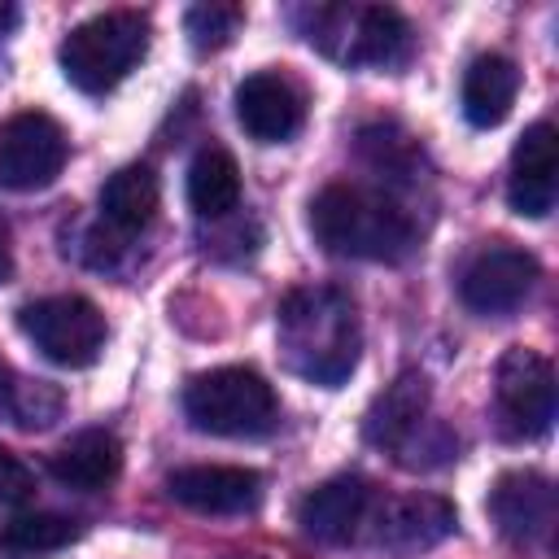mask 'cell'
I'll use <instances>...</instances> for the list:
<instances>
[{
    "label": "cell",
    "instance_id": "1",
    "mask_svg": "<svg viewBox=\"0 0 559 559\" xmlns=\"http://www.w3.org/2000/svg\"><path fill=\"white\" fill-rule=\"evenodd\" d=\"M280 349L288 371H297L310 384L336 389L358 367V310L354 297L336 284H301L280 301L275 314Z\"/></svg>",
    "mask_w": 559,
    "mask_h": 559
},
{
    "label": "cell",
    "instance_id": "2",
    "mask_svg": "<svg viewBox=\"0 0 559 559\" xmlns=\"http://www.w3.org/2000/svg\"><path fill=\"white\" fill-rule=\"evenodd\" d=\"M310 231L336 258L402 262L415 249V218L384 192L358 183H328L310 201Z\"/></svg>",
    "mask_w": 559,
    "mask_h": 559
},
{
    "label": "cell",
    "instance_id": "3",
    "mask_svg": "<svg viewBox=\"0 0 559 559\" xmlns=\"http://www.w3.org/2000/svg\"><path fill=\"white\" fill-rule=\"evenodd\" d=\"M301 35L341 66L389 70L411 52V26L389 4H314L301 9Z\"/></svg>",
    "mask_w": 559,
    "mask_h": 559
},
{
    "label": "cell",
    "instance_id": "4",
    "mask_svg": "<svg viewBox=\"0 0 559 559\" xmlns=\"http://www.w3.org/2000/svg\"><path fill=\"white\" fill-rule=\"evenodd\" d=\"M144 52H148V17L131 9H114L79 22L61 39L57 57H61V74L79 92L105 96L144 61Z\"/></svg>",
    "mask_w": 559,
    "mask_h": 559
},
{
    "label": "cell",
    "instance_id": "5",
    "mask_svg": "<svg viewBox=\"0 0 559 559\" xmlns=\"http://www.w3.org/2000/svg\"><path fill=\"white\" fill-rule=\"evenodd\" d=\"M183 415L210 437H266L280 419V402L253 367H214L188 380Z\"/></svg>",
    "mask_w": 559,
    "mask_h": 559
},
{
    "label": "cell",
    "instance_id": "6",
    "mask_svg": "<svg viewBox=\"0 0 559 559\" xmlns=\"http://www.w3.org/2000/svg\"><path fill=\"white\" fill-rule=\"evenodd\" d=\"M17 323L35 341V349L57 367H92L105 349V314L79 293L26 301L17 310Z\"/></svg>",
    "mask_w": 559,
    "mask_h": 559
},
{
    "label": "cell",
    "instance_id": "7",
    "mask_svg": "<svg viewBox=\"0 0 559 559\" xmlns=\"http://www.w3.org/2000/svg\"><path fill=\"white\" fill-rule=\"evenodd\" d=\"M498 428L515 441H533L555 419V367L524 345H511L493 371Z\"/></svg>",
    "mask_w": 559,
    "mask_h": 559
},
{
    "label": "cell",
    "instance_id": "8",
    "mask_svg": "<svg viewBox=\"0 0 559 559\" xmlns=\"http://www.w3.org/2000/svg\"><path fill=\"white\" fill-rule=\"evenodd\" d=\"M70 140L44 109H22L0 127V188L35 192L48 188L66 166Z\"/></svg>",
    "mask_w": 559,
    "mask_h": 559
},
{
    "label": "cell",
    "instance_id": "9",
    "mask_svg": "<svg viewBox=\"0 0 559 559\" xmlns=\"http://www.w3.org/2000/svg\"><path fill=\"white\" fill-rule=\"evenodd\" d=\"M542 266L528 249L520 245H507V240H493L485 245L459 275V301L476 314H507L515 310L533 284H537Z\"/></svg>",
    "mask_w": 559,
    "mask_h": 559
},
{
    "label": "cell",
    "instance_id": "10",
    "mask_svg": "<svg viewBox=\"0 0 559 559\" xmlns=\"http://www.w3.org/2000/svg\"><path fill=\"white\" fill-rule=\"evenodd\" d=\"M489 515L511 546H550L555 485L542 472H502L489 489Z\"/></svg>",
    "mask_w": 559,
    "mask_h": 559
},
{
    "label": "cell",
    "instance_id": "11",
    "mask_svg": "<svg viewBox=\"0 0 559 559\" xmlns=\"http://www.w3.org/2000/svg\"><path fill=\"white\" fill-rule=\"evenodd\" d=\"M236 118L258 144H284L306 122V96L284 70H253L236 87Z\"/></svg>",
    "mask_w": 559,
    "mask_h": 559
},
{
    "label": "cell",
    "instance_id": "12",
    "mask_svg": "<svg viewBox=\"0 0 559 559\" xmlns=\"http://www.w3.org/2000/svg\"><path fill=\"white\" fill-rule=\"evenodd\" d=\"M459 515L441 493H402L384 502L371 520V546L389 555H419L441 546L454 533Z\"/></svg>",
    "mask_w": 559,
    "mask_h": 559
},
{
    "label": "cell",
    "instance_id": "13",
    "mask_svg": "<svg viewBox=\"0 0 559 559\" xmlns=\"http://www.w3.org/2000/svg\"><path fill=\"white\" fill-rule=\"evenodd\" d=\"M170 498L201 515H245L262 498V476L253 467H227V463H197L179 467L166 480Z\"/></svg>",
    "mask_w": 559,
    "mask_h": 559
},
{
    "label": "cell",
    "instance_id": "14",
    "mask_svg": "<svg viewBox=\"0 0 559 559\" xmlns=\"http://www.w3.org/2000/svg\"><path fill=\"white\" fill-rule=\"evenodd\" d=\"M559 170V140L555 127L542 118L533 127H524L515 153H511V175H507V201L515 214L524 218H546L555 210V179Z\"/></svg>",
    "mask_w": 559,
    "mask_h": 559
},
{
    "label": "cell",
    "instance_id": "15",
    "mask_svg": "<svg viewBox=\"0 0 559 559\" xmlns=\"http://www.w3.org/2000/svg\"><path fill=\"white\" fill-rule=\"evenodd\" d=\"M367 511H371V485L362 476L345 472V476H332V480L314 485L301 498L297 524H301L306 537H314L323 546H345L367 524Z\"/></svg>",
    "mask_w": 559,
    "mask_h": 559
},
{
    "label": "cell",
    "instance_id": "16",
    "mask_svg": "<svg viewBox=\"0 0 559 559\" xmlns=\"http://www.w3.org/2000/svg\"><path fill=\"white\" fill-rule=\"evenodd\" d=\"M424 424H428V380L419 371H402L371 402V411L362 419V437L380 450H402Z\"/></svg>",
    "mask_w": 559,
    "mask_h": 559
},
{
    "label": "cell",
    "instance_id": "17",
    "mask_svg": "<svg viewBox=\"0 0 559 559\" xmlns=\"http://www.w3.org/2000/svg\"><path fill=\"white\" fill-rule=\"evenodd\" d=\"M520 96V66L502 52H480L467 70H463V87H459V105L463 118L480 131L507 122L511 105Z\"/></svg>",
    "mask_w": 559,
    "mask_h": 559
},
{
    "label": "cell",
    "instance_id": "18",
    "mask_svg": "<svg viewBox=\"0 0 559 559\" xmlns=\"http://www.w3.org/2000/svg\"><path fill=\"white\" fill-rule=\"evenodd\" d=\"M48 472H52L66 489H83V493L105 489V485H114V476L122 472V445H118V437L105 432V428H83L79 437H70V441L52 454Z\"/></svg>",
    "mask_w": 559,
    "mask_h": 559
},
{
    "label": "cell",
    "instance_id": "19",
    "mask_svg": "<svg viewBox=\"0 0 559 559\" xmlns=\"http://www.w3.org/2000/svg\"><path fill=\"white\" fill-rule=\"evenodd\" d=\"M157 201H162V183L153 175L148 162H131V166H118L105 188H100V218L122 231V236H135L153 223L157 214Z\"/></svg>",
    "mask_w": 559,
    "mask_h": 559
},
{
    "label": "cell",
    "instance_id": "20",
    "mask_svg": "<svg viewBox=\"0 0 559 559\" xmlns=\"http://www.w3.org/2000/svg\"><path fill=\"white\" fill-rule=\"evenodd\" d=\"M240 201V166L223 144H205L188 166V205L201 218H227Z\"/></svg>",
    "mask_w": 559,
    "mask_h": 559
},
{
    "label": "cell",
    "instance_id": "21",
    "mask_svg": "<svg viewBox=\"0 0 559 559\" xmlns=\"http://www.w3.org/2000/svg\"><path fill=\"white\" fill-rule=\"evenodd\" d=\"M74 520L52 515V511H22L0 528V542L9 550H61L66 542H74Z\"/></svg>",
    "mask_w": 559,
    "mask_h": 559
},
{
    "label": "cell",
    "instance_id": "22",
    "mask_svg": "<svg viewBox=\"0 0 559 559\" xmlns=\"http://www.w3.org/2000/svg\"><path fill=\"white\" fill-rule=\"evenodd\" d=\"M358 153H362V162H367L371 170L393 175V179H402V175L415 166V144H411V135L397 131L393 122H371V127H362V131H358Z\"/></svg>",
    "mask_w": 559,
    "mask_h": 559
},
{
    "label": "cell",
    "instance_id": "23",
    "mask_svg": "<svg viewBox=\"0 0 559 559\" xmlns=\"http://www.w3.org/2000/svg\"><path fill=\"white\" fill-rule=\"evenodd\" d=\"M240 22H245V9H240V4H218V0L192 4V9L183 13V31H188V39H192L197 52L223 48V44L236 35Z\"/></svg>",
    "mask_w": 559,
    "mask_h": 559
},
{
    "label": "cell",
    "instance_id": "24",
    "mask_svg": "<svg viewBox=\"0 0 559 559\" xmlns=\"http://www.w3.org/2000/svg\"><path fill=\"white\" fill-rule=\"evenodd\" d=\"M57 415H61V393H57L48 380H22V393H17V411H13V424L35 432V428H48Z\"/></svg>",
    "mask_w": 559,
    "mask_h": 559
},
{
    "label": "cell",
    "instance_id": "25",
    "mask_svg": "<svg viewBox=\"0 0 559 559\" xmlns=\"http://www.w3.org/2000/svg\"><path fill=\"white\" fill-rule=\"evenodd\" d=\"M31 493H35L31 467H26L9 445H0V502H4V507H17V502H26Z\"/></svg>",
    "mask_w": 559,
    "mask_h": 559
},
{
    "label": "cell",
    "instance_id": "26",
    "mask_svg": "<svg viewBox=\"0 0 559 559\" xmlns=\"http://www.w3.org/2000/svg\"><path fill=\"white\" fill-rule=\"evenodd\" d=\"M22 380H26V376H17V371L0 358V419H13V411H17V393H22Z\"/></svg>",
    "mask_w": 559,
    "mask_h": 559
},
{
    "label": "cell",
    "instance_id": "27",
    "mask_svg": "<svg viewBox=\"0 0 559 559\" xmlns=\"http://www.w3.org/2000/svg\"><path fill=\"white\" fill-rule=\"evenodd\" d=\"M13 275V249H9V227H4V218H0V284Z\"/></svg>",
    "mask_w": 559,
    "mask_h": 559
},
{
    "label": "cell",
    "instance_id": "28",
    "mask_svg": "<svg viewBox=\"0 0 559 559\" xmlns=\"http://www.w3.org/2000/svg\"><path fill=\"white\" fill-rule=\"evenodd\" d=\"M9 26H17V9L13 4H0V31H9Z\"/></svg>",
    "mask_w": 559,
    "mask_h": 559
}]
</instances>
